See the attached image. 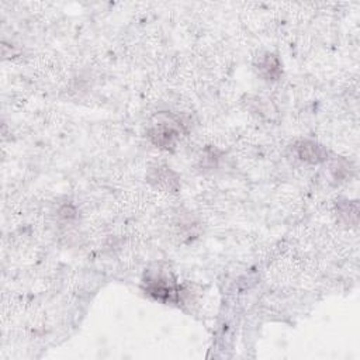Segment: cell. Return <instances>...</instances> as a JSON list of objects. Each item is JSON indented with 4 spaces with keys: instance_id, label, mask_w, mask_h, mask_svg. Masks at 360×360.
<instances>
[{
    "instance_id": "cell-2",
    "label": "cell",
    "mask_w": 360,
    "mask_h": 360,
    "mask_svg": "<svg viewBox=\"0 0 360 360\" xmlns=\"http://www.w3.org/2000/svg\"><path fill=\"white\" fill-rule=\"evenodd\" d=\"M293 149H294V154L297 155V158L307 164H321L326 161V157H328L326 149L322 145L314 141H308V139L295 142Z\"/></svg>"
},
{
    "instance_id": "cell-1",
    "label": "cell",
    "mask_w": 360,
    "mask_h": 360,
    "mask_svg": "<svg viewBox=\"0 0 360 360\" xmlns=\"http://www.w3.org/2000/svg\"><path fill=\"white\" fill-rule=\"evenodd\" d=\"M182 134V124L175 120H164V122H158L149 130V137H151L153 142L158 145L159 148H173Z\"/></svg>"
},
{
    "instance_id": "cell-3",
    "label": "cell",
    "mask_w": 360,
    "mask_h": 360,
    "mask_svg": "<svg viewBox=\"0 0 360 360\" xmlns=\"http://www.w3.org/2000/svg\"><path fill=\"white\" fill-rule=\"evenodd\" d=\"M145 283L148 294H151L157 300H162V302H176V287L166 278H151L146 279Z\"/></svg>"
},
{
    "instance_id": "cell-5",
    "label": "cell",
    "mask_w": 360,
    "mask_h": 360,
    "mask_svg": "<svg viewBox=\"0 0 360 360\" xmlns=\"http://www.w3.org/2000/svg\"><path fill=\"white\" fill-rule=\"evenodd\" d=\"M149 182L164 190L175 192L179 186L176 175L166 166H157L149 173Z\"/></svg>"
},
{
    "instance_id": "cell-4",
    "label": "cell",
    "mask_w": 360,
    "mask_h": 360,
    "mask_svg": "<svg viewBox=\"0 0 360 360\" xmlns=\"http://www.w3.org/2000/svg\"><path fill=\"white\" fill-rule=\"evenodd\" d=\"M258 72L266 80H278L282 76V63L278 55L265 54L258 59Z\"/></svg>"
}]
</instances>
